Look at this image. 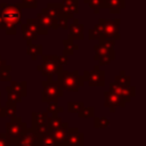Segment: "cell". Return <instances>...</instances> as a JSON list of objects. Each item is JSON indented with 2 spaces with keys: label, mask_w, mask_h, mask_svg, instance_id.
<instances>
[{
  "label": "cell",
  "mask_w": 146,
  "mask_h": 146,
  "mask_svg": "<svg viewBox=\"0 0 146 146\" xmlns=\"http://www.w3.org/2000/svg\"><path fill=\"white\" fill-rule=\"evenodd\" d=\"M24 131H25V124L18 117L17 120H11L7 124V133L6 135L9 137L10 143L14 144V145H16L17 140L24 133Z\"/></svg>",
  "instance_id": "6da1fadb"
},
{
  "label": "cell",
  "mask_w": 146,
  "mask_h": 146,
  "mask_svg": "<svg viewBox=\"0 0 146 146\" xmlns=\"http://www.w3.org/2000/svg\"><path fill=\"white\" fill-rule=\"evenodd\" d=\"M40 145H41V139L39 138L38 132H34V130H29V131L25 130L16 143V146H40Z\"/></svg>",
  "instance_id": "7a4b0ae2"
},
{
  "label": "cell",
  "mask_w": 146,
  "mask_h": 146,
  "mask_svg": "<svg viewBox=\"0 0 146 146\" xmlns=\"http://www.w3.org/2000/svg\"><path fill=\"white\" fill-rule=\"evenodd\" d=\"M62 95V88L58 84L48 82L47 84H44V89H43V95H42V99L44 102H54L56 103L57 97Z\"/></svg>",
  "instance_id": "3957f363"
},
{
  "label": "cell",
  "mask_w": 146,
  "mask_h": 146,
  "mask_svg": "<svg viewBox=\"0 0 146 146\" xmlns=\"http://www.w3.org/2000/svg\"><path fill=\"white\" fill-rule=\"evenodd\" d=\"M63 88L68 89V90H76L78 86L81 84L80 82H78L79 80H81V78L78 75V72L74 73H70V72H63Z\"/></svg>",
  "instance_id": "277c9868"
},
{
  "label": "cell",
  "mask_w": 146,
  "mask_h": 146,
  "mask_svg": "<svg viewBox=\"0 0 146 146\" xmlns=\"http://www.w3.org/2000/svg\"><path fill=\"white\" fill-rule=\"evenodd\" d=\"M55 139V141L57 143V146H62L63 144H65L66 140V136H67V123H62L58 128H56L51 135Z\"/></svg>",
  "instance_id": "5b68a950"
},
{
  "label": "cell",
  "mask_w": 146,
  "mask_h": 146,
  "mask_svg": "<svg viewBox=\"0 0 146 146\" xmlns=\"http://www.w3.org/2000/svg\"><path fill=\"white\" fill-rule=\"evenodd\" d=\"M65 145L66 146H83V135L79 133L78 130L74 129L71 133H67Z\"/></svg>",
  "instance_id": "8992f818"
},
{
  "label": "cell",
  "mask_w": 146,
  "mask_h": 146,
  "mask_svg": "<svg viewBox=\"0 0 146 146\" xmlns=\"http://www.w3.org/2000/svg\"><path fill=\"white\" fill-rule=\"evenodd\" d=\"M2 17L5 22H7V24H15L17 21H19V11L16 10L14 7H10L3 11Z\"/></svg>",
  "instance_id": "52a82bcc"
},
{
  "label": "cell",
  "mask_w": 146,
  "mask_h": 146,
  "mask_svg": "<svg viewBox=\"0 0 146 146\" xmlns=\"http://www.w3.org/2000/svg\"><path fill=\"white\" fill-rule=\"evenodd\" d=\"M44 67V71H43V75H48L50 76L51 74H54L57 70H59V66H60V63H54V62H44L43 65Z\"/></svg>",
  "instance_id": "ba28073f"
},
{
  "label": "cell",
  "mask_w": 146,
  "mask_h": 146,
  "mask_svg": "<svg viewBox=\"0 0 146 146\" xmlns=\"http://www.w3.org/2000/svg\"><path fill=\"white\" fill-rule=\"evenodd\" d=\"M91 78L89 80V83L92 84V86H99V84H103L104 83V74L103 72H98L97 71V67L95 68V72H91Z\"/></svg>",
  "instance_id": "9c48e42d"
},
{
  "label": "cell",
  "mask_w": 146,
  "mask_h": 146,
  "mask_svg": "<svg viewBox=\"0 0 146 146\" xmlns=\"http://www.w3.org/2000/svg\"><path fill=\"white\" fill-rule=\"evenodd\" d=\"M8 90V99H9V103H14V102H19L21 100V97L22 95L19 92H17L13 87H8L7 88Z\"/></svg>",
  "instance_id": "30bf717a"
},
{
  "label": "cell",
  "mask_w": 146,
  "mask_h": 146,
  "mask_svg": "<svg viewBox=\"0 0 146 146\" xmlns=\"http://www.w3.org/2000/svg\"><path fill=\"white\" fill-rule=\"evenodd\" d=\"M40 146H57V143L55 141L54 137L49 133H44L42 135V139H41V145Z\"/></svg>",
  "instance_id": "8fae6325"
},
{
  "label": "cell",
  "mask_w": 146,
  "mask_h": 146,
  "mask_svg": "<svg viewBox=\"0 0 146 146\" xmlns=\"http://www.w3.org/2000/svg\"><path fill=\"white\" fill-rule=\"evenodd\" d=\"M10 139L6 133H0V146H10Z\"/></svg>",
  "instance_id": "7c38bea8"
}]
</instances>
